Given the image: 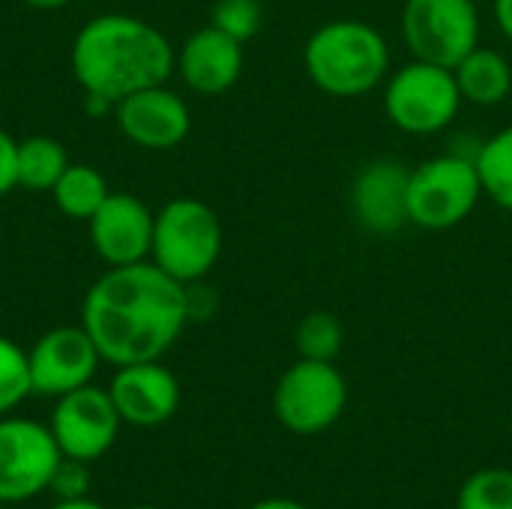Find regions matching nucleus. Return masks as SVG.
<instances>
[{"instance_id":"f257e3e1","label":"nucleus","mask_w":512,"mask_h":509,"mask_svg":"<svg viewBox=\"0 0 512 509\" xmlns=\"http://www.w3.org/2000/svg\"><path fill=\"white\" fill-rule=\"evenodd\" d=\"M189 324L186 285L153 261L111 267L84 294L81 327L102 363L162 360Z\"/></svg>"},{"instance_id":"f03ea898","label":"nucleus","mask_w":512,"mask_h":509,"mask_svg":"<svg viewBox=\"0 0 512 509\" xmlns=\"http://www.w3.org/2000/svg\"><path fill=\"white\" fill-rule=\"evenodd\" d=\"M69 63L87 96H102L117 105L135 90L165 84L174 72L177 48L150 21L105 12L81 24Z\"/></svg>"},{"instance_id":"7ed1b4c3","label":"nucleus","mask_w":512,"mask_h":509,"mask_svg":"<svg viewBox=\"0 0 512 509\" xmlns=\"http://www.w3.org/2000/svg\"><path fill=\"white\" fill-rule=\"evenodd\" d=\"M309 81L336 99H357L381 87L390 75V45L384 33L360 18L321 24L303 48Z\"/></svg>"},{"instance_id":"20e7f679","label":"nucleus","mask_w":512,"mask_h":509,"mask_svg":"<svg viewBox=\"0 0 512 509\" xmlns=\"http://www.w3.org/2000/svg\"><path fill=\"white\" fill-rule=\"evenodd\" d=\"M222 222L216 210L198 198H174L153 216L150 261L171 279L204 282L222 255Z\"/></svg>"},{"instance_id":"39448f33","label":"nucleus","mask_w":512,"mask_h":509,"mask_svg":"<svg viewBox=\"0 0 512 509\" xmlns=\"http://www.w3.org/2000/svg\"><path fill=\"white\" fill-rule=\"evenodd\" d=\"M465 99L450 66L411 60L387 75L384 111L390 123L408 135H438L462 111Z\"/></svg>"},{"instance_id":"423d86ee","label":"nucleus","mask_w":512,"mask_h":509,"mask_svg":"<svg viewBox=\"0 0 512 509\" xmlns=\"http://www.w3.org/2000/svg\"><path fill=\"white\" fill-rule=\"evenodd\" d=\"M477 159L465 153H441L411 168L408 213L423 231L459 228L483 198Z\"/></svg>"},{"instance_id":"0eeeda50","label":"nucleus","mask_w":512,"mask_h":509,"mask_svg":"<svg viewBox=\"0 0 512 509\" xmlns=\"http://www.w3.org/2000/svg\"><path fill=\"white\" fill-rule=\"evenodd\" d=\"M348 408V381L336 363H291L273 390V414L294 435H321L339 423Z\"/></svg>"},{"instance_id":"6e6552de","label":"nucleus","mask_w":512,"mask_h":509,"mask_svg":"<svg viewBox=\"0 0 512 509\" xmlns=\"http://www.w3.org/2000/svg\"><path fill=\"white\" fill-rule=\"evenodd\" d=\"M402 39L411 57L453 69L480 45L477 0H405Z\"/></svg>"},{"instance_id":"1a4fd4ad","label":"nucleus","mask_w":512,"mask_h":509,"mask_svg":"<svg viewBox=\"0 0 512 509\" xmlns=\"http://www.w3.org/2000/svg\"><path fill=\"white\" fill-rule=\"evenodd\" d=\"M63 453L48 423L30 417H0V504H24L48 492Z\"/></svg>"},{"instance_id":"9d476101","label":"nucleus","mask_w":512,"mask_h":509,"mask_svg":"<svg viewBox=\"0 0 512 509\" xmlns=\"http://www.w3.org/2000/svg\"><path fill=\"white\" fill-rule=\"evenodd\" d=\"M120 414L108 396V387H78L60 399H54L48 429L66 459L99 462L120 435Z\"/></svg>"},{"instance_id":"9b49d317","label":"nucleus","mask_w":512,"mask_h":509,"mask_svg":"<svg viewBox=\"0 0 512 509\" xmlns=\"http://www.w3.org/2000/svg\"><path fill=\"white\" fill-rule=\"evenodd\" d=\"M99 363H102V357L81 324L78 327H54V330L42 333L33 342V348L27 351L30 387L36 396L60 399L78 387L93 384Z\"/></svg>"},{"instance_id":"f8f14e48","label":"nucleus","mask_w":512,"mask_h":509,"mask_svg":"<svg viewBox=\"0 0 512 509\" xmlns=\"http://www.w3.org/2000/svg\"><path fill=\"white\" fill-rule=\"evenodd\" d=\"M408 183L411 168L399 159H372L366 162L351 183L348 204L351 216L366 234H396L411 225L408 213Z\"/></svg>"},{"instance_id":"ddd939ff","label":"nucleus","mask_w":512,"mask_h":509,"mask_svg":"<svg viewBox=\"0 0 512 509\" xmlns=\"http://www.w3.org/2000/svg\"><path fill=\"white\" fill-rule=\"evenodd\" d=\"M108 396L123 426L156 429L165 426L180 408V381L159 360L117 366L108 381Z\"/></svg>"},{"instance_id":"4468645a","label":"nucleus","mask_w":512,"mask_h":509,"mask_svg":"<svg viewBox=\"0 0 512 509\" xmlns=\"http://www.w3.org/2000/svg\"><path fill=\"white\" fill-rule=\"evenodd\" d=\"M114 114L126 141L144 150H171L183 144L192 129V111L186 99L168 84L129 93L114 105Z\"/></svg>"},{"instance_id":"2eb2a0df","label":"nucleus","mask_w":512,"mask_h":509,"mask_svg":"<svg viewBox=\"0 0 512 509\" xmlns=\"http://www.w3.org/2000/svg\"><path fill=\"white\" fill-rule=\"evenodd\" d=\"M153 210L132 192H111L93 213L90 243L108 267H126L150 261L153 246Z\"/></svg>"},{"instance_id":"dca6fc26","label":"nucleus","mask_w":512,"mask_h":509,"mask_svg":"<svg viewBox=\"0 0 512 509\" xmlns=\"http://www.w3.org/2000/svg\"><path fill=\"white\" fill-rule=\"evenodd\" d=\"M243 42L222 33L219 27L207 24L195 30L180 48L174 69L180 72L183 84L201 96L228 93L243 75Z\"/></svg>"},{"instance_id":"f3484780","label":"nucleus","mask_w":512,"mask_h":509,"mask_svg":"<svg viewBox=\"0 0 512 509\" xmlns=\"http://www.w3.org/2000/svg\"><path fill=\"white\" fill-rule=\"evenodd\" d=\"M462 99L468 105L492 108L512 93V63L495 48L477 45L468 57L453 66Z\"/></svg>"},{"instance_id":"a211bd4d","label":"nucleus","mask_w":512,"mask_h":509,"mask_svg":"<svg viewBox=\"0 0 512 509\" xmlns=\"http://www.w3.org/2000/svg\"><path fill=\"white\" fill-rule=\"evenodd\" d=\"M108 195L111 189L102 171L84 162H69V168L60 174V180L51 189L57 210L69 219H84V222L93 219V213L105 204Z\"/></svg>"},{"instance_id":"6ab92c4d","label":"nucleus","mask_w":512,"mask_h":509,"mask_svg":"<svg viewBox=\"0 0 512 509\" xmlns=\"http://www.w3.org/2000/svg\"><path fill=\"white\" fill-rule=\"evenodd\" d=\"M69 168V153L57 138L30 135L18 141V186L30 192H51Z\"/></svg>"},{"instance_id":"aec40b11","label":"nucleus","mask_w":512,"mask_h":509,"mask_svg":"<svg viewBox=\"0 0 512 509\" xmlns=\"http://www.w3.org/2000/svg\"><path fill=\"white\" fill-rule=\"evenodd\" d=\"M474 159L483 180V192L501 210L512 213V123L495 132L489 141H483Z\"/></svg>"},{"instance_id":"412c9836","label":"nucleus","mask_w":512,"mask_h":509,"mask_svg":"<svg viewBox=\"0 0 512 509\" xmlns=\"http://www.w3.org/2000/svg\"><path fill=\"white\" fill-rule=\"evenodd\" d=\"M294 342H297L300 357L336 363V357L342 354V345H345V327L333 312H309L297 324Z\"/></svg>"},{"instance_id":"4be33fe9","label":"nucleus","mask_w":512,"mask_h":509,"mask_svg":"<svg viewBox=\"0 0 512 509\" xmlns=\"http://www.w3.org/2000/svg\"><path fill=\"white\" fill-rule=\"evenodd\" d=\"M456 509H512L510 468L474 471L456 495Z\"/></svg>"},{"instance_id":"5701e85b","label":"nucleus","mask_w":512,"mask_h":509,"mask_svg":"<svg viewBox=\"0 0 512 509\" xmlns=\"http://www.w3.org/2000/svg\"><path fill=\"white\" fill-rule=\"evenodd\" d=\"M27 396H33L27 351L9 336H0V417L12 414Z\"/></svg>"},{"instance_id":"b1692460","label":"nucleus","mask_w":512,"mask_h":509,"mask_svg":"<svg viewBox=\"0 0 512 509\" xmlns=\"http://www.w3.org/2000/svg\"><path fill=\"white\" fill-rule=\"evenodd\" d=\"M210 24L246 45L264 24V6L261 0H216Z\"/></svg>"},{"instance_id":"393cba45","label":"nucleus","mask_w":512,"mask_h":509,"mask_svg":"<svg viewBox=\"0 0 512 509\" xmlns=\"http://www.w3.org/2000/svg\"><path fill=\"white\" fill-rule=\"evenodd\" d=\"M93 489V474H90V462L81 459H60V465L54 468V477L48 483V492L54 495V501H78V498H90Z\"/></svg>"},{"instance_id":"a878e982","label":"nucleus","mask_w":512,"mask_h":509,"mask_svg":"<svg viewBox=\"0 0 512 509\" xmlns=\"http://www.w3.org/2000/svg\"><path fill=\"white\" fill-rule=\"evenodd\" d=\"M18 186V141L0 129V198Z\"/></svg>"},{"instance_id":"bb28decb","label":"nucleus","mask_w":512,"mask_h":509,"mask_svg":"<svg viewBox=\"0 0 512 509\" xmlns=\"http://www.w3.org/2000/svg\"><path fill=\"white\" fill-rule=\"evenodd\" d=\"M492 9H495L498 30L512 42V0H492Z\"/></svg>"},{"instance_id":"cd10ccee","label":"nucleus","mask_w":512,"mask_h":509,"mask_svg":"<svg viewBox=\"0 0 512 509\" xmlns=\"http://www.w3.org/2000/svg\"><path fill=\"white\" fill-rule=\"evenodd\" d=\"M249 509H309L306 504L294 501V498H264L258 504H252Z\"/></svg>"},{"instance_id":"c85d7f7f","label":"nucleus","mask_w":512,"mask_h":509,"mask_svg":"<svg viewBox=\"0 0 512 509\" xmlns=\"http://www.w3.org/2000/svg\"><path fill=\"white\" fill-rule=\"evenodd\" d=\"M48 509H108L105 504L93 501V498H78V501H54Z\"/></svg>"},{"instance_id":"c756f323","label":"nucleus","mask_w":512,"mask_h":509,"mask_svg":"<svg viewBox=\"0 0 512 509\" xmlns=\"http://www.w3.org/2000/svg\"><path fill=\"white\" fill-rule=\"evenodd\" d=\"M27 6H33V9H45V12H51V9H63L69 0H24Z\"/></svg>"},{"instance_id":"7c9ffc66","label":"nucleus","mask_w":512,"mask_h":509,"mask_svg":"<svg viewBox=\"0 0 512 509\" xmlns=\"http://www.w3.org/2000/svg\"><path fill=\"white\" fill-rule=\"evenodd\" d=\"M129 509H162V507H156V504H138V507H129Z\"/></svg>"},{"instance_id":"2f4dec72","label":"nucleus","mask_w":512,"mask_h":509,"mask_svg":"<svg viewBox=\"0 0 512 509\" xmlns=\"http://www.w3.org/2000/svg\"><path fill=\"white\" fill-rule=\"evenodd\" d=\"M0 509H6V504H0Z\"/></svg>"}]
</instances>
